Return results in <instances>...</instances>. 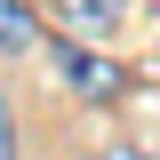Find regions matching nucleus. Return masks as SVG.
<instances>
[{
    "mask_svg": "<svg viewBox=\"0 0 160 160\" xmlns=\"http://www.w3.org/2000/svg\"><path fill=\"white\" fill-rule=\"evenodd\" d=\"M48 56H56V72H64L72 96H88V104H120V96H128V72H120L112 56H96L88 40H64V32H56Z\"/></svg>",
    "mask_w": 160,
    "mask_h": 160,
    "instance_id": "nucleus-1",
    "label": "nucleus"
},
{
    "mask_svg": "<svg viewBox=\"0 0 160 160\" xmlns=\"http://www.w3.org/2000/svg\"><path fill=\"white\" fill-rule=\"evenodd\" d=\"M56 24H64V40L104 48L112 32H128V0H56Z\"/></svg>",
    "mask_w": 160,
    "mask_h": 160,
    "instance_id": "nucleus-2",
    "label": "nucleus"
},
{
    "mask_svg": "<svg viewBox=\"0 0 160 160\" xmlns=\"http://www.w3.org/2000/svg\"><path fill=\"white\" fill-rule=\"evenodd\" d=\"M32 48H48L40 8L32 0H0V56H32Z\"/></svg>",
    "mask_w": 160,
    "mask_h": 160,
    "instance_id": "nucleus-3",
    "label": "nucleus"
},
{
    "mask_svg": "<svg viewBox=\"0 0 160 160\" xmlns=\"http://www.w3.org/2000/svg\"><path fill=\"white\" fill-rule=\"evenodd\" d=\"M0 160H24V128H16V104L0 88Z\"/></svg>",
    "mask_w": 160,
    "mask_h": 160,
    "instance_id": "nucleus-4",
    "label": "nucleus"
},
{
    "mask_svg": "<svg viewBox=\"0 0 160 160\" xmlns=\"http://www.w3.org/2000/svg\"><path fill=\"white\" fill-rule=\"evenodd\" d=\"M96 160H160V152H144V144H104Z\"/></svg>",
    "mask_w": 160,
    "mask_h": 160,
    "instance_id": "nucleus-5",
    "label": "nucleus"
}]
</instances>
